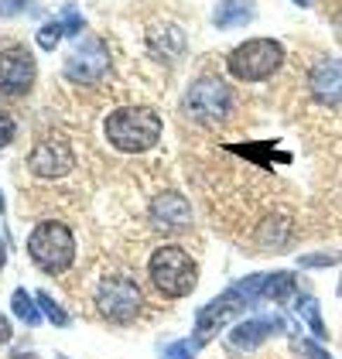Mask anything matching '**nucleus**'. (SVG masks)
<instances>
[{
    "label": "nucleus",
    "instance_id": "7ed1b4c3",
    "mask_svg": "<svg viewBox=\"0 0 342 359\" xmlns=\"http://www.w3.org/2000/svg\"><path fill=\"white\" fill-rule=\"evenodd\" d=\"M147 271H151V280L154 287L165 294V298H185L196 291V280H199V267L196 260L185 253L182 247H158L147 260Z\"/></svg>",
    "mask_w": 342,
    "mask_h": 359
},
{
    "label": "nucleus",
    "instance_id": "bb28decb",
    "mask_svg": "<svg viewBox=\"0 0 342 359\" xmlns=\"http://www.w3.org/2000/svg\"><path fill=\"white\" fill-rule=\"evenodd\" d=\"M14 359H38V356H34V353H18Z\"/></svg>",
    "mask_w": 342,
    "mask_h": 359
},
{
    "label": "nucleus",
    "instance_id": "0eeeda50",
    "mask_svg": "<svg viewBox=\"0 0 342 359\" xmlns=\"http://www.w3.org/2000/svg\"><path fill=\"white\" fill-rule=\"evenodd\" d=\"M185 110L199 123H223L233 110V93L223 79H199L185 96Z\"/></svg>",
    "mask_w": 342,
    "mask_h": 359
},
{
    "label": "nucleus",
    "instance_id": "1a4fd4ad",
    "mask_svg": "<svg viewBox=\"0 0 342 359\" xmlns=\"http://www.w3.org/2000/svg\"><path fill=\"white\" fill-rule=\"evenodd\" d=\"M34 83V58L28 48L11 45L0 52V96H25Z\"/></svg>",
    "mask_w": 342,
    "mask_h": 359
},
{
    "label": "nucleus",
    "instance_id": "6ab92c4d",
    "mask_svg": "<svg viewBox=\"0 0 342 359\" xmlns=\"http://www.w3.org/2000/svg\"><path fill=\"white\" fill-rule=\"evenodd\" d=\"M34 298H38L41 311H45V315H48V318H52L55 325H69V315H65V308H62V304H55V298H52L48 291H38Z\"/></svg>",
    "mask_w": 342,
    "mask_h": 359
},
{
    "label": "nucleus",
    "instance_id": "6e6552de",
    "mask_svg": "<svg viewBox=\"0 0 342 359\" xmlns=\"http://www.w3.org/2000/svg\"><path fill=\"white\" fill-rule=\"evenodd\" d=\"M76 168V154L69 147V140L62 137H41L28 154V171L38 178H62Z\"/></svg>",
    "mask_w": 342,
    "mask_h": 359
},
{
    "label": "nucleus",
    "instance_id": "9d476101",
    "mask_svg": "<svg viewBox=\"0 0 342 359\" xmlns=\"http://www.w3.org/2000/svg\"><path fill=\"white\" fill-rule=\"evenodd\" d=\"M107 69H110V52L96 38H86L65 62V76L72 83H96V79H103Z\"/></svg>",
    "mask_w": 342,
    "mask_h": 359
},
{
    "label": "nucleus",
    "instance_id": "393cba45",
    "mask_svg": "<svg viewBox=\"0 0 342 359\" xmlns=\"http://www.w3.org/2000/svg\"><path fill=\"white\" fill-rule=\"evenodd\" d=\"M62 25H65V34H79V31H83V18L76 14V7H65Z\"/></svg>",
    "mask_w": 342,
    "mask_h": 359
},
{
    "label": "nucleus",
    "instance_id": "5701e85b",
    "mask_svg": "<svg viewBox=\"0 0 342 359\" xmlns=\"http://www.w3.org/2000/svg\"><path fill=\"white\" fill-rule=\"evenodd\" d=\"M342 260V250L339 253H315V257H301V267H325V264H339Z\"/></svg>",
    "mask_w": 342,
    "mask_h": 359
},
{
    "label": "nucleus",
    "instance_id": "f8f14e48",
    "mask_svg": "<svg viewBox=\"0 0 342 359\" xmlns=\"http://www.w3.org/2000/svg\"><path fill=\"white\" fill-rule=\"evenodd\" d=\"M312 96L325 107H342V58H322L308 76Z\"/></svg>",
    "mask_w": 342,
    "mask_h": 359
},
{
    "label": "nucleus",
    "instance_id": "aec40b11",
    "mask_svg": "<svg viewBox=\"0 0 342 359\" xmlns=\"http://www.w3.org/2000/svg\"><path fill=\"white\" fill-rule=\"evenodd\" d=\"M34 7V0H0V18H14Z\"/></svg>",
    "mask_w": 342,
    "mask_h": 359
},
{
    "label": "nucleus",
    "instance_id": "20e7f679",
    "mask_svg": "<svg viewBox=\"0 0 342 359\" xmlns=\"http://www.w3.org/2000/svg\"><path fill=\"white\" fill-rule=\"evenodd\" d=\"M28 253L45 274H62V271H69L72 260H76V236H72V229H69L65 222L45 219L31 229Z\"/></svg>",
    "mask_w": 342,
    "mask_h": 359
},
{
    "label": "nucleus",
    "instance_id": "39448f33",
    "mask_svg": "<svg viewBox=\"0 0 342 359\" xmlns=\"http://www.w3.org/2000/svg\"><path fill=\"white\" fill-rule=\"evenodd\" d=\"M281 62H285V48L274 38H250V41L236 45L226 58L229 72L240 83H264V79H271L281 69Z\"/></svg>",
    "mask_w": 342,
    "mask_h": 359
},
{
    "label": "nucleus",
    "instance_id": "dca6fc26",
    "mask_svg": "<svg viewBox=\"0 0 342 359\" xmlns=\"http://www.w3.org/2000/svg\"><path fill=\"white\" fill-rule=\"evenodd\" d=\"M11 308H14V315H18L25 325H38V322H41V304H38V298H31L25 287H18V291L11 294Z\"/></svg>",
    "mask_w": 342,
    "mask_h": 359
},
{
    "label": "nucleus",
    "instance_id": "c756f323",
    "mask_svg": "<svg viewBox=\"0 0 342 359\" xmlns=\"http://www.w3.org/2000/svg\"><path fill=\"white\" fill-rule=\"evenodd\" d=\"M294 4H301V7H305V4H308V0H294Z\"/></svg>",
    "mask_w": 342,
    "mask_h": 359
},
{
    "label": "nucleus",
    "instance_id": "b1692460",
    "mask_svg": "<svg viewBox=\"0 0 342 359\" xmlns=\"http://www.w3.org/2000/svg\"><path fill=\"white\" fill-rule=\"evenodd\" d=\"M165 359H192V342L189 339H178L165 349Z\"/></svg>",
    "mask_w": 342,
    "mask_h": 359
},
{
    "label": "nucleus",
    "instance_id": "a211bd4d",
    "mask_svg": "<svg viewBox=\"0 0 342 359\" xmlns=\"http://www.w3.org/2000/svg\"><path fill=\"white\" fill-rule=\"evenodd\" d=\"M62 34H65V25H62V21H48V25H41V31H38V45H41L45 52H55Z\"/></svg>",
    "mask_w": 342,
    "mask_h": 359
},
{
    "label": "nucleus",
    "instance_id": "f257e3e1",
    "mask_svg": "<svg viewBox=\"0 0 342 359\" xmlns=\"http://www.w3.org/2000/svg\"><path fill=\"white\" fill-rule=\"evenodd\" d=\"M161 116L147 107H123V110H114L103 123V134L114 144L116 151L123 154H141V151H151L158 140H161Z\"/></svg>",
    "mask_w": 342,
    "mask_h": 359
},
{
    "label": "nucleus",
    "instance_id": "4be33fe9",
    "mask_svg": "<svg viewBox=\"0 0 342 359\" xmlns=\"http://www.w3.org/2000/svg\"><path fill=\"white\" fill-rule=\"evenodd\" d=\"M294 349H298V353H305V356H312V359H332L322 346H318V342H312V339H298V342H294Z\"/></svg>",
    "mask_w": 342,
    "mask_h": 359
},
{
    "label": "nucleus",
    "instance_id": "2eb2a0df",
    "mask_svg": "<svg viewBox=\"0 0 342 359\" xmlns=\"http://www.w3.org/2000/svg\"><path fill=\"white\" fill-rule=\"evenodd\" d=\"M298 294V284L291 274H264V298L267 302H285V298H294Z\"/></svg>",
    "mask_w": 342,
    "mask_h": 359
},
{
    "label": "nucleus",
    "instance_id": "4468645a",
    "mask_svg": "<svg viewBox=\"0 0 342 359\" xmlns=\"http://www.w3.org/2000/svg\"><path fill=\"white\" fill-rule=\"evenodd\" d=\"M254 0H223L216 11H212V25L216 28H243L254 21Z\"/></svg>",
    "mask_w": 342,
    "mask_h": 359
},
{
    "label": "nucleus",
    "instance_id": "cd10ccee",
    "mask_svg": "<svg viewBox=\"0 0 342 359\" xmlns=\"http://www.w3.org/2000/svg\"><path fill=\"white\" fill-rule=\"evenodd\" d=\"M0 267H4V247H0Z\"/></svg>",
    "mask_w": 342,
    "mask_h": 359
},
{
    "label": "nucleus",
    "instance_id": "f03ea898",
    "mask_svg": "<svg viewBox=\"0 0 342 359\" xmlns=\"http://www.w3.org/2000/svg\"><path fill=\"white\" fill-rule=\"evenodd\" d=\"M256 298H264V274L247 277V280L233 284L229 291H223L219 298H212L199 311V318H196V346H205L229 318H236L240 311H247Z\"/></svg>",
    "mask_w": 342,
    "mask_h": 359
},
{
    "label": "nucleus",
    "instance_id": "a878e982",
    "mask_svg": "<svg viewBox=\"0 0 342 359\" xmlns=\"http://www.w3.org/2000/svg\"><path fill=\"white\" fill-rule=\"evenodd\" d=\"M4 342H11V322H7V315H0V346Z\"/></svg>",
    "mask_w": 342,
    "mask_h": 359
},
{
    "label": "nucleus",
    "instance_id": "412c9836",
    "mask_svg": "<svg viewBox=\"0 0 342 359\" xmlns=\"http://www.w3.org/2000/svg\"><path fill=\"white\" fill-rule=\"evenodd\" d=\"M14 134H18V123H14V116L0 110V147H7V144L14 140Z\"/></svg>",
    "mask_w": 342,
    "mask_h": 359
},
{
    "label": "nucleus",
    "instance_id": "ddd939ff",
    "mask_svg": "<svg viewBox=\"0 0 342 359\" xmlns=\"http://www.w3.org/2000/svg\"><path fill=\"white\" fill-rule=\"evenodd\" d=\"M285 318L281 315H264V318H247V322H240L233 335H229V342L236 346V349H254L260 346L264 339H271V335H278V332H285Z\"/></svg>",
    "mask_w": 342,
    "mask_h": 359
},
{
    "label": "nucleus",
    "instance_id": "7c9ffc66",
    "mask_svg": "<svg viewBox=\"0 0 342 359\" xmlns=\"http://www.w3.org/2000/svg\"><path fill=\"white\" fill-rule=\"evenodd\" d=\"M339 294H342V284H339Z\"/></svg>",
    "mask_w": 342,
    "mask_h": 359
},
{
    "label": "nucleus",
    "instance_id": "9b49d317",
    "mask_svg": "<svg viewBox=\"0 0 342 359\" xmlns=\"http://www.w3.org/2000/svg\"><path fill=\"white\" fill-rule=\"evenodd\" d=\"M151 222L165 233H182L192 226V205L178 192H165L151 202Z\"/></svg>",
    "mask_w": 342,
    "mask_h": 359
},
{
    "label": "nucleus",
    "instance_id": "c85d7f7f",
    "mask_svg": "<svg viewBox=\"0 0 342 359\" xmlns=\"http://www.w3.org/2000/svg\"><path fill=\"white\" fill-rule=\"evenodd\" d=\"M0 212H4V195H0Z\"/></svg>",
    "mask_w": 342,
    "mask_h": 359
},
{
    "label": "nucleus",
    "instance_id": "423d86ee",
    "mask_svg": "<svg viewBox=\"0 0 342 359\" xmlns=\"http://www.w3.org/2000/svg\"><path fill=\"white\" fill-rule=\"evenodd\" d=\"M96 304H100V311H103L110 322L127 325V322L137 318L144 298H141V287H137L130 277L110 274V277H103L100 287H96Z\"/></svg>",
    "mask_w": 342,
    "mask_h": 359
},
{
    "label": "nucleus",
    "instance_id": "f3484780",
    "mask_svg": "<svg viewBox=\"0 0 342 359\" xmlns=\"http://www.w3.org/2000/svg\"><path fill=\"white\" fill-rule=\"evenodd\" d=\"M294 308H298V315L308 322V329L315 332V339H329V332H325V325H322V315H318V304H315V298H298V302H294Z\"/></svg>",
    "mask_w": 342,
    "mask_h": 359
}]
</instances>
